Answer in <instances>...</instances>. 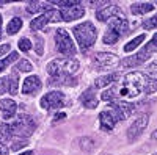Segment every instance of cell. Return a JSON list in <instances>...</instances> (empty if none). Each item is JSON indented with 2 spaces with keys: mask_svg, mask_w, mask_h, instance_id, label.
I'll list each match as a JSON object with an SVG mask.
<instances>
[{
  "mask_svg": "<svg viewBox=\"0 0 157 155\" xmlns=\"http://www.w3.org/2000/svg\"><path fill=\"white\" fill-rule=\"evenodd\" d=\"M141 91H143V77H141V74H138V72H129L124 77L121 86L118 88V97L134 99Z\"/></svg>",
  "mask_w": 157,
  "mask_h": 155,
  "instance_id": "6da1fadb",
  "label": "cell"
},
{
  "mask_svg": "<svg viewBox=\"0 0 157 155\" xmlns=\"http://www.w3.org/2000/svg\"><path fill=\"white\" fill-rule=\"evenodd\" d=\"M72 33H74L75 39H77V42L80 46L83 54L96 42V38H98V31H96L94 25L91 22H83L80 25H75Z\"/></svg>",
  "mask_w": 157,
  "mask_h": 155,
  "instance_id": "7a4b0ae2",
  "label": "cell"
},
{
  "mask_svg": "<svg viewBox=\"0 0 157 155\" xmlns=\"http://www.w3.org/2000/svg\"><path fill=\"white\" fill-rule=\"evenodd\" d=\"M78 71V61L72 58L66 60H54L47 64V72L49 75L54 77H72Z\"/></svg>",
  "mask_w": 157,
  "mask_h": 155,
  "instance_id": "3957f363",
  "label": "cell"
},
{
  "mask_svg": "<svg viewBox=\"0 0 157 155\" xmlns=\"http://www.w3.org/2000/svg\"><path fill=\"white\" fill-rule=\"evenodd\" d=\"M157 52V33L152 36V39L143 47L137 55H134V57H129V58H126L124 61H123V66H126V68H134V66H138V64H141V63H145L152 54H155Z\"/></svg>",
  "mask_w": 157,
  "mask_h": 155,
  "instance_id": "277c9868",
  "label": "cell"
},
{
  "mask_svg": "<svg viewBox=\"0 0 157 155\" xmlns=\"http://www.w3.org/2000/svg\"><path fill=\"white\" fill-rule=\"evenodd\" d=\"M35 127H36V124H35V121L30 118V116H19V119L16 121V122H13V124H10V132H11V138L14 136V135H17V136H30L32 135V132L35 130Z\"/></svg>",
  "mask_w": 157,
  "mask_h": 155,
  "instance_id": "5b68a950",
  "label": "cell"
},
{
  "mask_svg": "<svg viewBox=\"0 0 157 155\" xmlns=\"http://www.w3.org/2000/svg\"><path fill=\"white\" fill-rule=\"evenodd\" d=\"M55 44H57V50L60 52V54L66 55V57H74L75 52H77L69 33L64 28L57 30V33H55Z\"/></svg>",
  "mask_w": 157,
  "mask_h": 155,
  "instance_id": "8992f818",
  "label": "cell"
},
{
  "mask_svg": "<svg viewBox=\"0 0 157 155\" xmlns=\"http://www.w3.org/2000/svg\"><path fill=\"white\" fill-rule=\"evenodd\" d=\"M118 63H120V60H118L116 55L101 52V54L94 55V58H93V68L99 69V71H109V69L118 66Z\"/></svg>",
  "mask_w": 157,
  "mask_h": 155,
  "instance_id": "52a82bcc",
  "label": "cell"
},
{
  "mask_svg": "<svg viewBox=\"0 0 157 155\" xmlns=\"http://www.w3.org/2000/svg\"><path fill=\"white\" fill-rule=\"evenodd\" d=\"M109 108H112V111L115 113L118 121L127 119L129 116L135 111V105H132V103H129V102H124V100H113V102H110Z\"/></svg>",
  "mask_w": 157,
  "mask_h": 155,
  "instance_id": "ba28073f",
  "label": "cell"
},
{
  "mask_svg": "<svg viewBox=\"0 0 157 155\" xmlns=\"http://www.w3.org/2000/svg\"><path fill=\"white\" fill-rule=\"evenodd\" d=\"M63 105H64V94L60 91L47 93L41 99V108H44V110H58Z\"/></svg>",
  "mask_w": 157,
  "mask_h": 155,
  "instance_id": "9c48e42d",
  "label": "cell"
},
{
  "mask_svg": "<svg viewBox=\"0 0 157 155\" xmlns=\"http://www.w3.org/2000/svg\"><path fill=\"white\" fill-rule=\"evenodd\" d=\"M148 121H149V116L148 114H141L138 119H135V122L129 127V130H127V138H129V141L132 143V141H135L141 133H143V130L146 128V125H148Z\"/></svg>",
  "mask_w": 157,
  "mask_h": 155,
  "instance_id": "30bf717a",
  "label": "cell"
},
{
  "mask_svg": "<svg viewBox=\"0 0 157 155\" xmlns=\"http://www.w3.org/2000/svg\"><path fill=\"white\" fill-rule=\"evenodd\" d=\"M99 122H101V130L110 132V130H113V127L116 125L118 118L115 116L113 111L105 110V111H101V114H99Z\"/></svg>",
  "mask_w": 157,
  "mask_h": 155,
  "instance_id": "8fae6325",
  "label": "cell"
},
{
  "mask_svg": "<svg viewBox=\"0 0 157 155\" xmlns=\"http://www.w3.org/2000/svg\"><path fill=\"white\" fill-rule=\"evenodd\" d=\"M60 14H61V20L71 22V20H75V19L83 17V16H85V9H83L80 5H77V6H71V8L61 9Z\"/></svg>",
  "mask_w": 157,
  "mask_h": 155,
  "instance_id": "7c38bea8",
  "label": "cell"
},
{
  "mask_svg": "<svg viewBox=\"0 0 157 155\" xmlns=\"http://www.w3.org/2000/svg\"><path fill=\"white\" fill-rule=\"evenodd\" d=\"M43 83L39 80V77L36 75H32V77H27L22 83V94H35L41 89Z\"/></svg>",
  "mask_w": 157,
  "mask_h": 155,
  "instance_id": "4fadbf2b",
  "label": "cell"
},
{
  "mask_svg": "<svg viewBox=\"0 0 157 155\" xmlns=\"http://www.w3.org/2000/svg\"><path fill=\"white\" fill-rule=\"evenodd\" d=\"M127 28H129V25H127V19L124 16H115V17L110 19L109 30L115 31L116 35H120V36L126 35L127 33Z\"/></svg>",
  "mask_w": 157,
  "mask_h": 155,
  "instance_id": "5bb4252c",
  "label": "cell"
},
{
  "mask_svg": "<svg viewBox=\"0 0 157 155\" xmlns=\"http://www.w3.org/2000/svg\"><path fill=\"white\" fill-rule=\"evenodd\" d=\"M115 16H123L121 14V8L120 6H116V5H109L105 8H102L101 11L96 13V19L101 20V22H105Z\"/></svg>",
  "mask_w": 157,
  "mask_h": 155,
  "instance_id": "9a60e30c",
  "label": "cell"
},
{
  "mask_svg": "<svg viewBox=\"0 0 157 155\" xmlns=\"http://www.w3.org/2000/svg\"><path fill=\"white\" fill-rule=\"evenodd\" d=\"M0 111H2L5 121L11 119L16 114V102L11 99H0Z\"/></svg>",
  "mask_w": 157,
  "mask_h": 155,
  "instance_id": "2e32d148",
  "label": "cell"
},
{
  "mask_svg": "<svg viewBox=\"0 0 157 155\" xmlns=\"http://www.w3.org/2000/svg\"><path fill=\"white\" fill-rule=\"evenodd\" d=\"M80 100L85 105V108H96L98 107V97L94 94L93 88H88L86 91H83L82 96H80Z\"/></svg>",
  "mask_w": 157,
  "mask_h": 155,
  "instance_id": "e0dca14e",
  "label": "cell"
},
{
  "mask_svg": "<svg viewBox=\"0 0 157 155\" xmlns=\"http://www.w3.org/2000/svg\"><path fill=\"white\" fill-rule=\"evenodd\" d=\"M152 9H154V5L151 2H135L130 6L132 14H145V13H149Z\"/></svg>",
  "mask_w": 157,
  "mask_h": 155,
  "instance_id": "ac0fdd59",
  "label": "cell"
},
{
  "mask_svg": "<svg viewBox=\"0 0 157 155\" xmlns=\"http://www.w3.org/2000/svg\"><path fill=\"white\" fill-rule=\"evenodd\" d=\"M118 75L116 72L115 74H109V75H104V77H99V79H96V82H94V86L96 88H102V86H107V85H112V83H115L116 80H118Z\"/></svg>",
  "mask_w": 157,
  "mask_h": 155,
  "instance_id": "d6986e66",
  "label": "cell"
},
{
  "mask_svg": "<svg viewBox=\"0 0 157 155\" xmlns=\"http://www.w3.org/2000/svg\"><path fill=\"white\" fill-rule=\"evenodd\" d=\"M8 82V91L10 94H16L17 89H19V75H17V71H13L11 75L6 79Z\"/></svg>",
  "mask_w": 157,
  "mask_h": 155,
  "instance_id": "ffe728a7",
  "label": "cell"
},
{
  "mask_svg": "<svg viewBox=\"0 0 157 155\" xmlns=\"http://www.w3.org/2000/svg\"><path fill=\"white\" fill-rule=\"evenodd\" d=\"M49 11V9H52L50 8V3H47V2H30L29 5H27V11L29 13H39V11Z\"/></svg>",
  "mask_w": 157,
  "mask_h": 155,
  "instance_id": "44dd1931",
  "label": "cell"
},
{
  "mask_svg": "<svg viewBox=\"0 0 157 155\" xmlns=\"http://www.w3.org/2000/svg\"><path fill=\"white\" fill-rule=\"evenodd\" d=\"M21 28H22V19L14 17V19L10 20L8 27H6V31H8V35H16Z\"/></svg>",
  "mask_w": 157,
  "mask_h": 155,
  "instance_id": "7402d4cb",
  "label": "cell"
},
{
  "mask_svg": "<svg viewBox=\"0 0 157 155\" xmlns=\"http://www.w3.org/2000/svg\"><path fill=\"white\" fill-rule=\"evenodd\" d=\"M49 22V19H47V16L46 14H43V16H38L36 19H33L32 20V24H30V28L33 30V31H38V30H41L44 25Z\"/></svg>",
  "mask_w": 157,
  "mask_h": 155,
  "instance_id": "603a6c76",
  "label": "cell"
},
{
  "mask_svg": "<svg viewBox=\"0 0 157 155\" xmlns=\"http://www.w3.org/2000/svg\"><path fill=\"white\" fill-rule=\"evenodd\" d=\"M19 58V55H17V52H11L10 54V57H6L5 60H0V72H3L11 63H14L16 60Z\"/></svg>",
  "mask_w": 157,
  "mask_h": 155,
  "instance_id": "cb8c5ba5",
  "label": "cell"
},
{
  "mask_svg": "<svg viewBox=\"0 0 157 155\" xmlns=\"http://www.w3.org/2000/svg\"><path fill=\"white\" fill-rule=\"evenodd\" d=\"M143 41H145V35H140V36H137L135 39H132L130 42H127L126 46H124V52H132V50H135Z\"/></svg>",
  "mask_w": 157,
  "mask_h": 155,
  "instance_id": "d4e9b609",
  "label": "cell"
},
{
  "mask_svg": "<svg viewBox=\"0 0 157 155\" xmlns=\"http://www.w3.org/2000/svg\"><path fill=\"white\" fill-rule=\"evenodd\" d=\"M101 97H102V100H110V102L116 100V97H118V88H116V86H112L110 89L104 91Z\"/></svg>",
  "mask_w": 157,
  "mask_h": 155,
  "instance_id": "484cf974",
  "label": "cell"
},
{
  "mask_svg": "<svg viewBox=\"0 0 157 155\" xmlns=\"http://www.w3.org/2000/svg\"><path fill=\"white\" fill-rule=\"evenodd\" d=\"M145 75L152 82H157V63H151L145 71Z\"/></svg>",
  "mask_w": 157,
  "mask_h": 155,
  "instance_id": "4316f807",
  "label": "cell"
},
{
  "mask_svg": "<svg viewBox=\"0 0 157 155\" xmlns=\"http://www.w3.org/2000/svg\"><path fill=\"white\" fill-rule=\"evenodd\" d=\"M120 35H116L115 31H112V30H107V33L104 35V42L105 44H115V42H118V39H120Z\"/></svg>",
  "mask_w": 157,
  "mask_h": 155,
  "instance_id": "83f0119b",
  "label": "cell"
},
{
  "mask_svg": "<svg viewBox=\"0 0 157 155\" xmlns=\"http://www.w3.org/2000/svg\"><path fill=\"white\" fill-rule=\"evenodd\" d=\"M16 71H22V72H32L33 66L27 61V60H19L16 63Z\"/></svg>",
  "mask_w": 157,
  "mask_h": 155,
  "instance_id": "f1b7e54d",
  "label": "cell"
},
{
  "mask_svg": "<svg viewBox=\"0 0 157 155\" xmlns=\"http://www.w3.org/2000/svg\"><path fill=\"white\" fill-rule=\"evenodd\" d=\"M46 16H47V19H49V22H60L61 20V14H60V11L58 9H49V11H46Z\"/></svg>",
  "mask_w": 157,
  "mask_h": 155,
  "instance_id": "f546056e",
  "label": "cell"
},
{
  "mask_svg": "<svg viewBox=\"0 0 157 155\" xmlns=\"http://www.w3.org/2000/svg\"><path fill=\"white\" fill-rule=\"evenodd\" d=\"M80 146H82L83 150L90 152L91 149H93L94 143H93V139H90V138H82V139H80Z\"/></svg>",
  "mask_w": 157,
  "mask_h": 155,
  "instance_id": "4dcf8cb0",
  "label": "cell"
},
{
  "mask_svg": "<svg viewBox=\"0 0 157 155\" xmlns=\"http://www.w3.org/2000/svg\"><path fill=\"white\" fill-rule=\"evenodd\" d=\"M19 49L22 50V52H29L30 49H32V42L27 39V38H22V39H19Z\"/></svg>",
  "mask_w": 157,
  "mask_h": 155,
  "instance_id": "1f68e13d",
  "label": "cell"
},
{
  "mask_svg": "<svg viewBox=\"0 0 157 155\" xmlns=\"http://www.w3.org/2000/svg\"><path fill=\"white\" fill-rule=\"evenodd\" d=\"M143 27H145L146 30H152V28H155V27H157V16H152L151 19L145 20V22H143Z\"/></svg>",
  "mask_w": 157,
  "mask_h": 155,
  "instance_id": "d6a6232c",
  "label": "cell"
},
{
  "mask_svg": "<svg viewBox=\"0 0 157 155\" xmlns=\"http://www.w3.org/2000/svg\"><path fill=\"white\" fill-rule=\"evenodd\" d=\"M35 39H36V54L41 57L43 54H44V47H43V39H41V36L39 35H35Z\"/></svg>",
  "mask_w": 157,
  "mask_h": 155,
  "instance_id": "836d02e7",
  "label": "cell"
},
{
  "mask_svg": "<svg viewBox=\"0 0 157 155\" xmlns=\"http://www.w3.org/2000/svg\"><path fill=\"white\" fill-rule=\"evenodd\" d=\"M143 91H145L146 94H152L154 91H157V82H149V83H146V86L143 88Z\"/></svg>",
  "mask_w": 157,
  "mask_h": 155,
  "instance_id": "e575fe53",
  "label": "cell"
},
{
  "mask_svg": "<svg viewBox=\"0 0 157 155\" xmlns=\"http://www.w3.org/2000/svg\"><path fill=\"white\" fill-rule=\"evenodd\" d=\"M6 91H8V82H6V79L3 77V79H0V94H3Z\"/></svg>",
  "mask_w": 157,
  "mask_h": 155,
  "instance_id": "d590c367",
  "label": "cell"
},
{
  "mask_svg": "<svg viewBox=\"0 0 157 155\" xmlns=\"http://www.w3.org/2000/svg\"><path fill=\"white\" fill-rule=\"evenodd\" d=\"M54 5H58V6H77L78 5V2H52Z\"/></svg>",
  "mask_w": 157,
  "mask_h": 155,
  "instance_id": "8d00e7d4",
  "label": "cell"
},
{
  "mask_svg": "<svg viewBox=\"0 0 157 155\" xmlns=\"http://www.w3.org/2000/svg\"><path fill=\"white\" fill-rule=\"evenodd\" d=\"M24 146H27V141H16V143L11 146V149H13V150H19V149L24 147Z\"/></svg>",
  "mask_w": 157,
  "mask_h": 155,
  "instance_id": "74e56055",
  "label": "cell"
},
{
  "mask_svg": "<svg viewBox=\"0 0 157 155\" xmlns=\"http://www.w3.org/2000/svg\"><path fill=\"white\" fill-rule=\"evenodd\" d=\"M10 49H11V46H10V44H3V46H0V57H3L5 54H8Z\"/></svg>",
  "mask_w": 157,
  "mask_h": 155,
  "instance_id": "f35d334b",
  "label": "cell"
},
{
  "mask_svg": "<svg viewBox=\"0 0 157 155\" xmlns=\"http://www.w3.org/2000/svg\"><path fill=\"white\" fill-rule=\"evenodd\" d=\"M8 153H10L8 147H6L3 143H0V155H8Z\"/></svg>",
  "mask_w": 157,
  "mask_h": 155,
  "instance_id": "ab89813d",
  "label": "cell"
},
{
  "mask_svg": "<svg viewBox=\"0 0 157 155\" xmlns=\"http://www.w3.org/2000/svg\"><path fill=\"white\" fill-rule=\"evenodd\" d=\"M66 118V114L64 113H58V114H55V121H60V119H64Z\"/></svg>",
  "mask_w": 157,
  "mask_h": 155,
  "instance_id": "60d3db41",
  "label": "cell"
},
{
  "mask_svg": "<svg viewBox=\"0 0 157 155\" xmlns=\"http://www.w3.org/2000/svg\"><path fill=\"white\" fill-rule=\"evenodd\" d=\"M90 5H93V6H99V5H104V2H90Z\"/></svg>",
  "mask_w": 157,
  "mask_h": 155,
  "instance_id": "b9f144b4",
  "label": "cell"
},
{
  "mask_svg": "<svg viewBox=\"0 0 157 155\" xmlns=\"http://www.w3.org/2000/svg\"><path fill=\"white\" fill-rule=\"evenodd\" d=\"M151 138H152V139H157V128H155V130L151 133Z\"/></svg>",
  "mask_w": 157,
  "mask_h": 155,
  "instance_id": "7bdbcfd3",
  "label": "cell"
},
{
  "mask_svg": "<svg viewBox=\"0 0 157 155\" xmlns=\"http://www.w3.org/2000/svg\"><path fill=\"white\" fill-rule=\"evenodd\" d=\"M19 155H33L32 150H27V152H24V153H19Z\"/></svg>",
  "mask_w": 157,
  "mask_h": 155,
  "instance_id": "ee69618b",
  "label": "cell"
},
{
  "mask_svg": "<svg viewBox=\"0 0 157 155\" xmlns=\"http://www.w3.org/2000/svg\"><path fill=\"white\" fill-rule=\"evenodd\" d=\"M2 5H6V2H0V6H2Z\"/></svg>",
  "mask_w": 157,
  "mask_h": 155,
  "instance_id": "f6af8a7d",
  "label": "cell"
},
{
  "mask_svg": "<svg viewBox=\"0 0 157 155\" xmlns=\"http://www.w3.org/2000/svg\"><path fill=\"white\" fill-rule=\"evenodd\" d=\"M0 25H2V16H0Z\"/></svg>",
  "mask_w": 157,
  "mask_h": 155,
  "instance_id": "bcb514c9",
  "label": "cell"
},
{
  "mask_svg": "<svg viewBox=\"0 0 157 155\" xmlns=\"http://www.w3.org/2000/svg\"><path fill=\"white\" fill-rule=\"evenodd\" d=\"M0 38H2V31H0Z\"/></svg>",
  "mask_w": 157,
  "mask_h": 155,
  "instance_id": "7dc6e473",
  "label": "cell"
}]
</instances>
